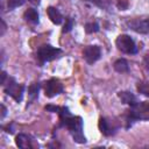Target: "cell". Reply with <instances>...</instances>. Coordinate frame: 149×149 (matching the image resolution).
<instances>
[{"label": "cell", "mask_w": 149, "mask_h": 149, "mask_svg": "<svg viewBox=\"0 0 149 149\" xmlns=\"http://www.w3.org/2000/svg\"><path fill=\"white\" fill-rule=\"evenodd\" d=\"M59 125L61 127H65L71 134L72 139L77 143H85L86 139L83 134V120L80 116H73L68 107H59Z\"/></svg>", "instance_id": "6da1fadb"}, {"label": "cell", "mask_w": 149, "mask_h": 149, "mask_svg": "<svg viewBox=\"0 0 149 149\" xmlns=\"http://www.w3.org/2000/svg\"><path fill=\"white\" fill-rule=\"evenodd\" d=\"M139 120H148L149 121V102L147 101H137L135 105L130 106L127 113V128H129L133 122Z\"/></svg>", "instance_id": "7a4b0ae2"}, {"label": "cell", "mask_w": 149, "mask_h": 149, "mask_svg": "<svg viewBox=\"0 0 149 149\" xmlns=\"http://www.w3.org/2000/svg\"><path fill=\"white\" fill-rule=\"evenodd\" d=\"M61 54H62V50L59 48H55L50 44H43L37 50L36 56H37L38 62L41 64H44L47 62H51V61L56 59L57 57H59Z\"/></svg>", "instance_id": "3957f363"}, {"label": "cell", "mask_w": 149, "mask_h": 149, "mask_svg": "<svg viewBox=\"0 0 149 149\" xmlns=\"http://www.w3.org/2000/svg\"><path fill=\"white\" fill-rule=\"evenodd\" d=\"M115 45L121 52L127 54V55H134L137 52V47H136L134 40L129 35H126V34L119 35L116 37Z\"/></svg>", "instance_id": "277c9868"}, {"label": "cell", "mask_w": 149, "mask_h": 149, "mask_svg": "<svg viewBox=\"0 0 149 149\" xmlns=\"http://www.w3.org/2000/svg\"><path fill=\"white\" fill-rule=\"evenodd\" d=\"M3 90L6 94L10 95L16 102H20L23 98V92H24V85L17 84L14 78H8L7 84L3 85Z\"/></svg>", "instance_id": "5b68a950"}, {"label": "cell", "mask_w": 149, "mask_h": 149, "mask_svg": "<svg viewBox=\"0 0 149 149\" xmlns=\"http://www.w3.org/2000/svg\"><path fill=\"white\" fill-rule=\"evenodd\" d=\"M63 90V84L56 78H51L44 83V94L48 98H54L55 95L62 93Z\"/></svg>", "instance_id": "8992f818"}, {"label": "cell", "mask_w": 149, "mask_h": 149, "mask_svg": "<svg viewBox=\"0 0 149 149\" xmlns=\"http://www.w3.org/2000/svg\"><path fill=\"white\" fill-rule=\"evenodd\" d=\"M129 29L139 34H149V17L148 19H133L127 22Z\"/></svg>", "instance_id": "52a82bcc"}, {"label": "cell", "mask_w": 149, "mask_h": 149, "mask_svg": "<svg viewBox=\"0 0 149 149\" xmlns=\"http://www.w3.org/2000/svg\"><path fill=\"white\" fill-rule=\"evenodd\" d=\"M83 57L88 64L95 63L101 57V49L98 45H87L83 50Z\"/></svg>", "instance_id": "ba28073f"}, {"label": "cell", "mask_w": 149, "mask_h": 149, "mask_svg": "<svg viewBox=\"0 0 149 149\" xmlns=\"http://www.w3.org/2000/svg\"><path fill=\"white\" fill-rule=\"evenodd\" d=\"M98 126H99L100 132H101L105 136H111V135H113V134L115 133V129H116V128L112 125V122L108 121L106 118H100Z\"/></svg>", "instance_id": "9c48e42d"}, {"label": "cell", "mask_w": 149, "mask_h": 149, "mask_svg": "<svg viewBox=\"0 0 149 149\" xmlns=\"http://www.w3.org/2000/svg\"><path fill=\"white\" fill-rule=\"evenodd\" d=\"M15 143L19 148H22V149H27V148H31L33 147V143H31V137L28 136L27 134H19L16 135L15 137Z\"/></svg>", "instance_id": "30bf717a"}, {"label": "cell", "mask_w": 149, "mask_h": 149, "mask_svg": "<svg viewBox=\"0 0 149 149\" xmlns=\"http://www.w3.org/2000/svg\"><path fill=\"white\" fill-rule=\"evenodd\" d=\"M47 13H48V16L50 19V21L55 24H61L63 22V15L61 14V12L55 8V7H48L47 9Z\"/></svg>", "instance_id": "8fae6325"}, {"label": "cell", "mask_w": 149, "mask_h": 149, "mask_svg": "<svg viewBox=\"0 0 149 149\" xmlns=\"http://www.w3.org/2000/svg\"><path fill=\"white\" fill-rule=\"evenodd\" d=\"M118 97L120 98L121 102L122 104H127L129 106H133L137 102V99L136 97L132 93V92H128V91H122V92H119L118 93Z\"/></svg>", "instance_id": "7c38bea8"}, {"label": "cell", "mask_w": 149, "mask_h": 149, "mask_svg": "<svg viewBox=\"0 0 149 149\" xmlns=\"http://www.w3.org/2000/svg\"><path fill=\"white\" fill-rule=\"evenodd\" d=\"M23 17H24V20H26L27 22H29V23H31V24H37L40 16H38V13H37V10H36L35 8H28V9L24 12Z\"/></svg>", "instance_id": "4fadbf2b"}, {"label": "cell", "mask_w": 149, "mask_h": 149, "mask_svg": "<svg viewBox=\"0 0 149 149\" xmlns=\"http://www.w3.org/2000/svg\"><path fill=\"white\" fill-rule=\"evenodd\" d=\"M113 68L115 71L120 72V73H125V72H128L129 71V65H128V62L125 59V58H119L114 62L113 64Z\"/></svg>", "instance_id": "5bb4252c"}, {"label": "cell", "mask_w": 149, "mask_h": 149, "mask_svg": "<svg viewBox=\"0 0 149 149\" xmlns=\"http://www.w3.org/2000/svg\"><path fill=\"white\" fill-rule=\"evenodd\" d=\"M38 91H40V84L38 83H34L28 87V95L30 98V101L35 100L38 97Z\"/></svg>", "instance_id": "9a60e30c"}, {"label": "cell", "mask_w": 149, "mask_h": 149, "mask_svg": "<svg viewBox=\"0 0 149 149\" xmlns=\"http://www.w3.org/2000/svg\"><path fill=\"white\" fill-rule=\"evenodd\" d=\"M86 1L94 3L95 6H98L101 9H109L111 5H112V0H86Z\"/></svg>", "instance_id": "2e32d148"}, {"label": "cell", "mask_w": 149, "mask_h": 149, "mask_svg": "<svg viewBox=\"0 0 149 149\" xmlns=\"http://www.w3.org/2000/svg\"><path fill=\"white\" fill-rule=\"evenodd\" d=\"M137 91L147 97H149V81H139L137 83Z\"/></svg>", "instance_id": "e0dca14e"}, {"label": "cell", "mask_w": 149, "mask_h": 149, "mask_svg": "<svg viewBox=\"0 0 149 149\" xmlns=\"http://www.w3.org/2000/svg\"><path fill=\"white\" fill-rule=\"evenodd\" d=\"M99 30V24L98 22H87L85 24V31L87 34H92V33H97Z\"/></svg>", "instance_id": "ac0fdd59"}, {"label": "cell", "mask_w": 149, "mask_h": 149, "mask_svg": "<svg viewBox=\"0 0 149 149\" xmlns=\"http://www.w3.org/2000/svg\"><path fill=\"white\" fill-rule=\"evenodd\" d=\"M26 2V0H7V7L9 10H13L20 6H22Z\"/></svg>", "instance_id": "d6986e66"}, {"label": "cell", "mask_w": 149, "mask_h": 149, "mask_svg": "<svg viewBox=\"0 0 149 149\" xmlns=\"http://www.w3.org/2000/svg\"><path fill=\"white\" fill-rule=\"evenodd\" d=\"M73 27V19L71 17H66L65 19V24L63 27V33H69Z\"/></svg>", "instance_id": "ffe728a7"}, {"label": "cell", "mask_w": 149, "mask_h": 149, "mask_svg": "<svg viewBox=\"0 0 149 149\" xmlns=\"http://www.w3.org/2000/svg\"><path fill=\"white\" fill-rule=\"evenodd\" d=\"M116 7L121 10H125L128 7V1L127 0H116Z\"/></svg>", "instance_id": "44dd1931"}, {"label": "cell", "mask_w": 149, "mask_h": 149, "mask_svg": "<svg viewBox=\"0 0 149 149\" xmlns=\"http://www.w3.org/2000/svg\"><path fill=\"white\" fill-rule=\"evenodd\" d=\"M45 109L49 111V112H52V113H58V111H59V106L48 105V106H45Z\"/></svg>", "instance_id": "7402d4cb"}, {"label": "cell", "mask_w": 149, "mask_h": 149, "mask_svg": "<svg viewBox=\"0 0 149 149\" xmlns=\"http://www.w3.org/2000/svg\"><path fill=\"white\" fill-rule=\"evenodd\" d=\"M143 63H144V66L147 70H149V54H147L143 58Z\"/></svg>", "instance_id": "603a6c76"}, {"label": "cell", "mask_w": 149, "mask_h": 149, "mask_svg": "<svg viewBox=\"0 0 149 149\" xmlns=\"http://www.w3.org/2000/svg\"><path fill=\"white\" fill-rule=\"evenodd\" d=\"M6 78H7V73L5 71L1 72V85H3L6 83Z\"/></svg>", "instance_id": "cb8c5ba5"}, {"label": "cell", "mask_w": 149, "mask_h": 149, "mask_svg": "<svg viewBox=\"0 0 149 149\" xmlns=\"http://www.w3.org/2000/svg\"><path fill=\"white\" fill-rule=\"evenodd\" d=\"M1 109H2V114H1V118H5V115H6V107L3 106V105H1Z\"/></svg>", "instance_id": "d4e9b609"}, {"label": "cell", "mask_w": 149, "mask_h": 149, "mask_svg": "<svg viewBox=\"0 0 149 149\" xmlns=\"http://www.w3.org/2000/svg\"><path fill=\"white\" fill-rule=\"evenodd\" d=\"M1 24H2V31H1V35H3V33H5V30H6V24H5L3 20H1Z\"/></svg>", "instance_id": "484cf974"}, {"label": "cell", "mask_w": 149, "mask_h": 149, "mask_svg": "<svg viewBox=\"0 0 149 149\" xmlns=\"http://www.w3.org/2000/svg\"><path fill=\"white\" fill-rule=\"evenodd\" d=\"M29 1H30L31 3H36V5L40 3V0H29Z\"/></svg>", "instance_id": "4316f807"}]
</instances>
